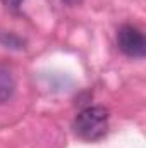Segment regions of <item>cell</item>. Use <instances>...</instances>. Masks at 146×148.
I'll return each instance as SVG.
<instances>
[{
  "label": "cell",
  "mask_w": 146,
  "mask_h": 148,
  "mask_svg": "<svg viewBox=\"0 0 146 148\" xmlns=\"http://www.w3.org/2000/svg\"><path fill=\"white\" fill-rule=\"evenodd\" d=\"M72 127L84 141L102 140L108 129V110L103 107H88L76 115Z\"/></svg>",
  "instance_id": "6da1fadb"
},
{
  "label": "cell",
  "mask_w": 146,
  "mask_h": 148,
  "mask_svg": "<svg viewBox=\"0 0 146 148\" xmlns=\"http://www.w3.org/2000/svg\"><path fill=\"white\" fill-rule=\"evenodd\" d=\"M117 45L122 53H126L127 57H132V59L145 57L146 53V40L143 31L131 24H126L119 29Z\"/></svg>",
  "instance_id": "7a4b0ae2"
},
{
  "label": "cell",
  "mask_w": 146,
  "mask_h": 148,
  "mask_svg": "<svg viewBox=\"0 0 146 148\" xmlns=\"http://www.w3.org/2000/svg\"><path fill=\"white\" fill-rule=\"evenodd\" d=\"M16 90V81L9 67L0 66V103L7 102Z\"/></svg>",
  "instance_id": "3957f363"
},
{
  "label": "cell",
  "mask_w": 146,
  "mask_h": 148,
  "mask_svg": "<svg viewBox=\"0 0 146 148\" xmlns=\"http://www.w3.org/2000/svg\"><path fill=\"white\" fill-rule=\"evenodd\" d=\"M24 0H2V3L3 5H7L9 9H12V10H17L19 7H21V3H23Z\"/></svg>",
  "instance_id": "277c9868"
}]
</instances>
